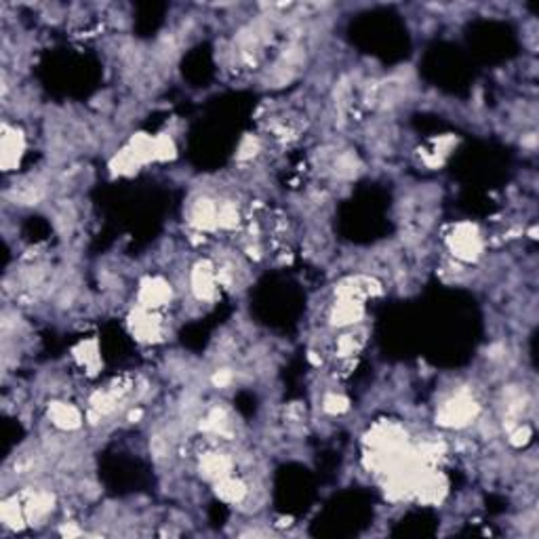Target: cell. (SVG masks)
<instances>
[{
    "instance_id": "44dd1931",
    "label": "cell",
    "mask_w": 539,
    "mask_h": 539,
    "mask_svg": "<svg viewBox=\"0 0 539 539\" xmlns=\"http://www.w3.org/2000/svg\"><path fill=\"white\" fill-rule=\"evenodd\" d=\"M139 417H141V411H139V409H137V411H131V413H129V421H137Z\"/></svg>"
},
{
    "instance_id": "30bf717a",
    "label": "cell",
    "mask_w": 539,
    "mask_h": 539,
    "mask_svg": "<svg viewBox=\"0 0 539 539\" xmlns=\"http://www.w3.org/2000/svg\"><path fill=\"white\" fill-rule=\"evenodd\" d=\"M362 319V303L358 299H341L333 312L335 325H352Z\"/></svg>"
},
{
    "instance_id": "9a60e30c",
    "label": "cell",
    "mask_w": 539,
    "mask_h": 539,
    "mask_svg": "<svg viewBox=\"0 0 539 539\" xmlns=\"http://www.w3.org/2000/svg\"><path fill=\"white\" fill-rule=\"evenodd\" d=\"M348 399H344L341 394H327L323 401V409L331 415H339L344 411H348Z\"/></svg>"
},
{
    "instance_id": "8fae6325",
    "label": "cell",
    "mask_w": 539,
    "mask_h": 539,
    "mask_svg": "<svg viewBox=\"0 0 539 539\" xmlns=\"http://www.w3.org/2000/svg\"><path fill=\"white\" fill-rule=\"evenodd\" d=\"M217 495H219L223 501L239 504V501H243V499H245V495H247V487H245L241 481H236V478L225 476V478L217 481Z\"/></svg>"
},
{
    "instance_id": "7c38bea8",
    "label": "cell",
    "mask_w": 539,
    "mask_h": 539,
    "mask_svg": "<svg viewBox=\"0 0 539 539\" xmlns=\"http://www.w3.org/2000/svg\"><path fill=\"white\" fill-rule=\"evenodd\" d=\"M0 516H3L5 524L17 529V526H22V522L26 520V510H24V506H19L17 499H7V501L3 504V510H0Z\"/></svg>"
},
{
    "instance_id": "52a82bcc",
    "label": "cell",
    "mask_w": 539,
    "mask_h": 539,
    "mask_svg": "<svg viewBox=\"0 0 539 539\" xmlns=\"http://www.w3.org/2000/svg\"><path fill=\"white\" fill-rule=\"evenodd\" d=\"M171 299V289L167 282L163 280H147L143 282L141 287V303L143 307H156V305H163Z\"/></svg>"
},
{
    "instance_id": "ac0fdd59",
    "label": "cell",
    "mask_w": 539,
    "mask_h": 539,
    "mask_svg": "<svg viewBox=\"0 0 539 539\" xmlns=\"http://www.w3.org/2000/svg\"><path fill=\"white\" fill-rule=\"evenodd\" d=\"M211 381H213L215 388H225V386L232 383V371H230V369H219V371L213 373Z\"/></svg>"
},
{
    "instance_id": "8992f818",
    "label": "cell",
    "mask_w": 539,
    "mask_h": 539,
    "mask_svg": "<svg viewBox=\"0 0 539 539\" xmlns=\"http://www.w3.org/2000/svg\"><path fill=\"white\" fill-rule=\"evenodd\" d=\"M217 204L209 198H200L194 202L192 207V225H196L198 230H213L217 227Z\"/></svg>"
},
{
    "instance_id": "2e32d148",
    "label": "cell",
    "mask_w": 539,
    "mask_h": 539,
    "mask_svg": "<svg viewBox=\"0 0 539 539\" xmlns=\"http://www.w3.org/2000/svg\"><path fill=\"white\" fill-rule=\"evenodd\" d=\"M335 167H337V173H339V175L350 177V175L356 173L358 163H356V159L352 156V154H341V156L337 159V163H335Z\"/></svg>"
},
{
    "instance_id": "d6986e66",
    "label": "cell",
    "mask_w": 539,
    "mask_h": 539,
    "mask_svg": "<svg viewBox=\"0 0 539 539\" xmlns=\"http://www.w3.org/2000/svg\"><path fill=\"white\" fill-rule=\"evenodd\" d=\"M358 350V339L354 335H344L339 339V354L341 356H350Z\"/></svg>"
},
{
    "instance_id": "ba28073f",
    "label": "cell",
    "mask_w": 539,
    "mask_h": 539,
    "mask_svg": "<svg viewBox=\"0 0 539 539\" xmlns=\"http://www.w3.org/2000/svg\"><path fill=\"white\" fill-rule=\"evenodd\" d=\"M49 417L53 419L55 426L63 428V430H74L81 426V413L76 407L65 405V403H53L49 407Z\"/></svg>"
},
{
    "instance_id": "ffe728a7",
    "label": "cell",
    "mask_w": 539,
    "mask_h": 539,
    "mask_svg": "<svg viewBox=\"0 0 539 539\" xmlns=\"http://www.w3.org/2000/svg\"><path fill=\"white\" fill-rule=\"evenodd\" d=\"M529 436H531L529 428H526V426H524V428L520 426L516 432H512V442H514V444H524V442L529 440Z\"/></svg>"
},
{
    "instance_id": "3957f363",
    "label": "cell",
    "mask_w": 539,
    "mask_h": 539,
    "mask_svg": "<svg viewBox=\"0 0 539 539\" xmlns=\"http://www.w3.org/2000/svg\"><path fill=\"white\" fill-rule=\"evenodd\" d=\"M24 152V137L19 131L5 127L3 129V139H0V156H3V167L5 171H11L17 167L19 159Z\"/></svg>"
},
{
    "instance_id": "7a4b0ae2",
    "label": "cell",
    "mask_w": 539,
    "mask_h": 539,
    "mask_svg": "<svg viewBox=\"0 0 539 539\" xmlns=\"http://www.w3.org/2000/svg\"><path fill=\"white\" fill-rule=\"evenodd\" d=\"M451 249H453V255H457L459 259H466V262L476 259L483 249L478 230L470 223H459L451 236Z\"/></svg>"
},
{
    "instance_id": "5b68a950",
    "label": "cell",
    "mask_w": 539,
    "mask_h": 539,
    "mask_svg": "<svg viewBox=\"0 0 539 539\" xmlns=\"http://www.w3.org/2000/svg\"><path fill=\"white\" fill-rule=\"evenodd\" d=\"M131 329H133V333L137 335V339H143V341L156 339L159 333H161L159 321L154 319L147 310H137V312L131 316Z\"/></svg>"
},
{
    "instance_id": "4fadbf2b",
    "label": "cell",
    "mask_w": 539,
    "mask_h": 539,
    "mask_svg": "<svg viewBox=\"0 0 539 539\" xmlns=\"http://www.w3.org/2000/svg\"><path fill=\"white\" fill-rule=\"evenodd\" d=\"M241 221V215H239V209L234 202H223L219 209H217V225L219 227H225V230H232L236 227Z\"/></svg>"
},
{
    "instance_id": "5bb4252c",
    "label": "cell",
    "mask_w": 539,
    "mask_h": 539,
    "mask_svg": "<svg viewBox=\"0 0 539 539\" xmlns=\"http://www.w3.org/2000/svg\"><path fill=\"white\" fill-rule=\"evenodd\" d=\"M175 156V143L169 135L154 137V159L156 161H169Z\"/></svg>"
},
{
    "instance_id": "e0dca14e",
    "label": "cell",
    "mask_w": 539,
    "mask_h": 539,
    "mask_svg": "<svg viewBox=\"0 0 539 539\" xmlns=\"http://www.w3.org/2000/svg\"><path fill=\"white\" fill-rule=\"evenodd\" d=\"M259 150V143L253 135H247L243 141H241V147H239V159L241 161H247V159H253L255 154Z\"/></svg>"
},
{
    "instance_id": "277c9868",
    "label": "cell",
    "mask_w": 539,
    "mask_h": 539,
    "mask_svg": "<svg viewBox=\"0 0 539 539\" xmlns=\"http://www.w3.org/2000/svg\"><path fill=\"white\" fill-rule=\"evenodd\" d=\"M192 289L198 299H213L217 291V272L209 262H200L192 272Z\"/></svg>"
},
{
    "instance_id": "6da1fadb",
    "label": "cell",
    "mask_w": 539,
    "mask_h": 539,
    "mask_svg": "<svg viewBox=\"0 0 539 539\" xmlns=\"http://www.w3.org/2000/svg\"><path fill=\"white\" fill-rule=\"evenodd\" d=\"M476 411H478V407L470 396L459 394L453 401H449L447 405H442V409L438 413V421L442 426L459 428V426H466L468 421H472L476 417Z\"/></svg>"
},
{
    "instance_id": "9c48e42d",
    "label": "cell",
    "mask_w": 539,
    "mask_h": 539,
    "mask_svg": "<svg viewBox=\"0 0 539 539\" xmlns=\"http://www.w3.org/2000/svg\"><path fill=\"white\" fill-rule=\"evenodd\" d=\"M200 470L211 481H221L230 476V459L221 453H209L200 461Z\"/></svg>"
}]
</instances>
